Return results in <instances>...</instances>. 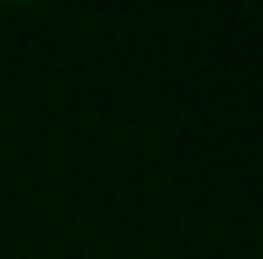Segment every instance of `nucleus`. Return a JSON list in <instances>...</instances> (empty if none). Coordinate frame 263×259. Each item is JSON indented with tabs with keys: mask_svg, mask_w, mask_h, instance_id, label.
I'll list each match as a JSON object with an SVG mask.
<instances>
[]
</instances>
